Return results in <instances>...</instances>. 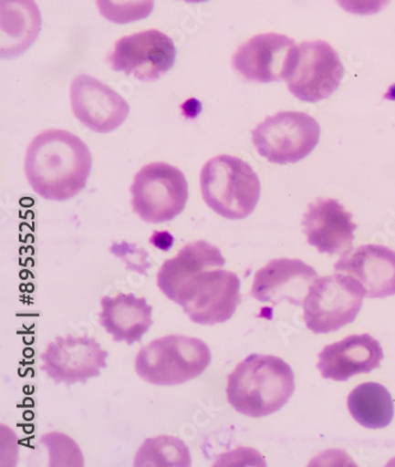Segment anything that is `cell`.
I'll use <instances>...</instances> for the list:
<instances>
[{"instance_id":"6da1fadb","label":"cell","mask_w":395,"mask_h":467,"mask_svg":"<svg viewBox=\"0 0 395 467\" xmlns=\"http://www.w3.org/2000/svg\"><path fill=\"white\" fill-rule=\"evenodd\" d=\"M92 165V154L80 138L67 130H48L30 142L26 175L42 199L68 201L85 189Z\"/></svg>"},{"instance_id":"7a4b0ae2","label":"cell","mask_w":395,"mask_h":467,"mask_svg":"<svg viewBox=\"0 0 395 467\" xmlns=\"http://www.w3.org/2000/svg\"><path fill=\"white\" fill-rule=\"evenodd\" d=\"M295 374L284 359L251 355L228 375L229 405L250 418H264L286 405L295 393Z\"/></svg>"},{"instance_id":"3957f363","label":"cell","mask_w":395,"mask_h":467,"mask_svg":"<svg viewBox=\"0 0 395 467\" xmlns=\"http://www.w3.org/2000/svg\"><path fill=\"white\" fill-rule=\"evenodd\" d=\"M200 182L205 203L224 219H246L259 203V177L250 164L238 157L221 154L208 161Z\"/></svg>"},{"instance_id":"277c9868","label":"cell","mask_w":395,"mask_h":467,"mask_svg":"<svg viewBox=\"0 0 395 467\" xmlns=\"http://www.w3.org/2000/svg\"><path fill=\"white\" fill-rule=\"evenodd\" d=\"M212 363V352L203 339L169 335L141 348L136 371L155 386H179L203 375Z\"/></svg>"},{"instance_id":"5b68a950","label":"cell","mask_w":395,"mask_h":467,"mask_svg":"<svg viewBox=\"0 0 395 467\" xmlns=\"http://www.w3.org/2000/svg\"><path fill=\"white\" fill-rule=\"evenodd\" d=\"M240 287L235 273L207 268L182 281L168 299L179 304L192 322L215 326L234 316L241 302Z\"/></svg>"},{"instance_id":"8992f818","label":"cell","mask_w":395,"mask_h":467,"mask_svg":"<svg viewBox=\"0 0 395 467\" xmlns=\"http://www.w3.org/2000/svg\"><path fill=\"white\" fill-rule=\"evenodd\" d=\"M345 67L338 54L324 41L303 42L292 47L284 75L288 89L300 101L330 98L341 86Z\"/></svg>"},{"instance_id":"52a82bcc","label":"cell","mask_w":395,"mask_h":467,"mask_svg":"<svg viewBox=\"0 0 395 467\" xmlns=\"http://www.w3.org/2000/svg\"><path fill=\"white\" fill-rule=\"evenodd\" d=\"M131 195L133 211L144 223H169L187 205V178L175 166L161 161L150 163L134 176Z\"/></svg>"},{"instance_id":"ba28073f","label":"cell","mask_w":395,"mask_h":467,"mask_svg":"<svg viewBox=\"0 0 395 467\" xmlns=\"http://www.w3.org/2000/svg\"><path fill=\"white\" fill-rule=\"evenodd\" d=\"M365 296L361 285L349 275L316 279L303 305L307 327L317 335L339 330L357 319Z\"/></svg>"},{"instance_id":"9c48e42d","label":"cell","mask_w":395,"mask_h":467,"mask_svg":"<svg viewBox=\"0 0 395 467\" xmlns=\"http://www.w3.org/2000/svg\"><path fill=\"white\" fill-rule=\"evenodd\" d=\"M321 126L307 113L280 112L266 118L252 132L253 144L265 160L275 164H294L314 151Z\"/></svg>"},{"instance_id":"30bf717a","label":"cell","mask_w":395,"mask_h":467,"mask_svg":"<svg viewBox=\"0 0 395 467\" xmlns=\"http://www.w3.org/2000/svg\"><path fill=\"white\" fill-rule=\"evenodd\" d=\"M177 50L168 35L158 30H146L125 36L109 51L110 68L131 75L137 80H160L175 66Z\"/></svg>"},{"instance_id":"8fae6325","label":"cell","mask_w":395,"mask_h":467,"mask_svg":"<svg viewBox=\"0 0 395 467\" xmlns=\"http://www.w3.org/2000/svg\"><path fill=\"white\" fill-rule=\"evenodd\" d=\"M109 355L97 339L88 336H61L42 352L41 370L57 385L86 383L108 368Z\"/></svg>"},{"instance_id":"7c38bea8","label":"cell","mask_w":395,"mask_h":467,"mask_svg":"<svg viewBox=\"0 0 395 467\" xmlns=\"http://www.w3.org/2000/svg\"><path fill=\"white\" fill-rule=\"evenodd\" d=\"M74 116L97 133L120 129L130 114V106L109 86L89 75L80 74L70 86Z\"/></svg>"},{"instance_id":"4fadbf2b","label":"cell","mask_w":395,"mask_h":467,"mask_svg":"<svg viewBox=\"0 0 395 467\" xmlns=\"http://www.w3.org/2000/svg\"><path fill=\"white\" fill-rule=\"evenodd\" d=\"M335 271L358 281L367 298L395 295V252L385 245L365 244L343 253Z\"/></svg>"},{"instance_id":"5bb4252c","label":"cell","mask_w":395,"mask_h":467,"mask_svg":"<svg viewBox=\"0 0 395 467\" xmlns=\"http://www.w3.org/2000/svg\"><path fill=\"white\" fill-rule=\"evenodd\" d=\"M316 279L317 272L302 260H272L256 272L251 296L262 303L276 305L286 299L296 306H303Z\"/></svg>"},{"instance_id":"9a60e30c","label":"cell","mask_w":395,"mask_h":467,"mask_svg":"<svg viewBox=\"0 0 395 467\" xmlns=\"http://www.w3.org/2000/svg\"><path fill=\"white\" fill-rule=\"evenodd\" d=\"M294 39L280 34L256 35L240 46L233 67L247 81L271 83L284 80Z\"/></svg>"},{"instance_id":"2e32d148","label":"cell","mask_w":395,"mask_h":467,"mask_svg":"<svg viewBox=\"0 0 395 467\" xmlns=\"http://www.w3.org/2000/svg\"><path fill=\"white\" fill-rule=\"evenodd\" d=\"M303 227L309 244L319 253L335 255L351 248L358 225L338 201L318 199L304 213Z\"/></svg>"},{"instance_id":"e0dca14e","label":"cell","mask_w":395,"mask_h":467,"mask_svg":"<svg viewBox=\"0 0 395 467\" xmlns=\"http://www.w3.org/2000/svg\"><path fill=\"white\" fill-rule=\"evenodd\" d=\"M382 359L383 350L378 339L369 334L353 335L324 348L317 368L324 379L345 382L355 375L377 369Z\"/></svg>"},{"instance_id":"ac0fdd59","label":"cell","mask_w":395,"mask_h":467,"mask_svg":"<svg viewBox=\"0 0 395 467\" xmlns=\"http://www.w3.org/2000/svg\"><path fill=\"white\" fill-rule=\"evenodd\" d=\"M100 326L112 335L114 342L129 346L140 342L152 327V306L145 298H137L133 293H120L101 299L99 314Z\"/></svg>"},{"instance_id":"d6986e66","label":"cell","mask_w":395,"mask_h":467,"mask_svg":"<svg viewBox=\"0 0 395 467\" xmlns=\"http://www.w3.org/2000/svg\"><path fill=\"white\" fill-rule=\"evenodd\" d=\"M42 17L34 0H0V55L14 58L36 41Z\"/></svg>"},{"instance_id":"ffe728a7","label":"cell","mask_w":395,"mask_h":467,"mask_svg":"<svg viewBox=\"0 0 395 467\" xmlns=\"http://www.w3.org/2000/svg\"><path fill=\"white\" fill-rule=\"evenodd\" d=\"M226 260L216 245L200 240L182 248L173 259L164 261L157 275V286L169 298L182 281L207 268H223Z\"/></svg>"},{"instance_id":"44dd1931","label":"cell","mask_w":395,"mask_h":467,"mask_svg":"<svg viewBox=\"0 0 395 467\" xmlns=\"http://www.w3.org/2000/svg\"><path fill=\"white\" fill-rule=\"evenodd\" d=\"M348 410L354 420L369 430H381L394 418V403L390 391L380 383H363L348 397Z\"/></svg>"},{"instance_id":"7402d4cb","label":"cell","mask_w":395,"mask_h":467,"mask_svg":"<svg viewBox=\"0 0 395 467\" xmlns=\"http://www.w3.org/2000/svg\"><path fill=\"white\" fill-rule=\"evenodd\" d=\"M136 467H189L191 451L179 438L172 435L148 439L140 446L134 459Z\"/></svg>"},{"instance_id":"603a6c76","label":"cell","mask_w":395,"mask_h":467,"mask_svg":"<svg viewBox=\"0 0 395 467\" xmlns=\"http://www.w3.org/2000/svg\"><path fill=\"white\" fill-rule=\"evenodd\" d=\"M97 5L102 17L124 26L148 18L155 7V0H97Z\"/></svg>"},{"instance_id":"cb8c5ba5","label":"cell","mask_w":395,"mask_h":467,"mask_svg":"<svg viewBox=\"0 0 395 467\" xmlns=\"http://www.w3.org/2000/svg\"><path fill=\"white\" fill-rule=\"evenodd\" d=\"M343 10L351 15L370 16L389 6L390 0H336Z\"/></svg>"},{"instance_id":"d4e9b609","label":"cell","mask_w":395,"mask_h":467,"mask_svg":"<svg viewBox=\"0 0 395 467\" xmlns=\"http://www.w3.org/2000/svg\"><path fill=\"white\" fill-rule=\"evenodd\" d=\"M41 441L48 447L50 453L49 466H60L61 454L65 452H70L75 454H82L81 451L70 438H67L65 446L61 449L60 441H58L57 433L46 434L42 437Z\"/></svg>"},{"instance_id":"484cf974","label":"cell","mask_w":395,"mask_h":467,"mask_svg":"<svg viewBox=\"0 0 395 467\" xmlns=\"http://www.w3.org/2000/svg\"><path fill=\"white\" fill-rule=\"evenodd\" d=\"M150 243L161 251H170L173 244V237L169 233H155Z\"/></svg>"},{"instance_id":"4316f807","label":"cell","mask_w":395,"mask_h":467,"mask_svg":"<svg viewBox=\"0 0 395 467\" xmlns=\"http://www.w3.org/2000/svg\"><path fill=\"white\" fill-rule=\"evenodd\" d=\"M183 2L191 3V4H200V3L208 2V0H183Z\"/></svg>"}]
</instances>
